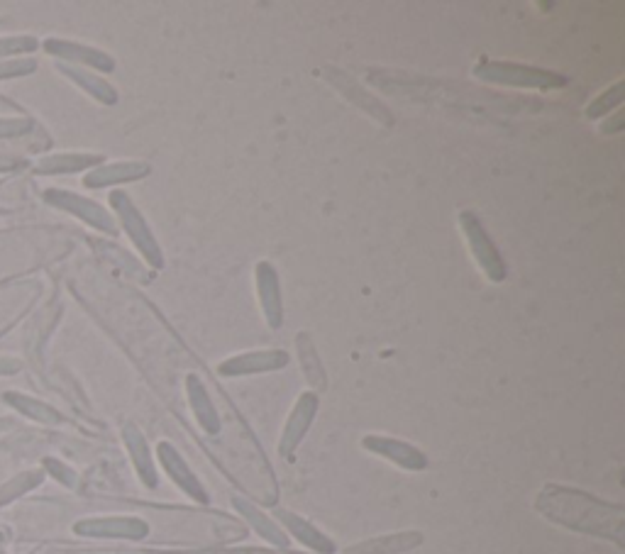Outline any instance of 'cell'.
<instances>
[{"instance_id":"1","label":"cell","mask_w":625,"mask_h":554,"mask_svg":"<svg viewBox=\"0 0 625 554\" xmlns=\"http://www.w3.org/2000/svg\"><path fill=\"white\" fill-rule=\"evenodd\" d=\"M535 508L552 523L577 533L613 540L618 547L625 545V511L623 506L601 501L589 493L564 486H545L538 493Z\"/></svg>"},{"instance_id":"2","label":"cell","mask_w":625,"mask_h":554,"mask_svg":"<svg viewBox=\"0 0 625 554\" xmlns=\"http://www.w3.org/2000/svg\"><path fill=\"white\" fill-rule=\"evenodd\" d=\"M474 76L481 81L513 88H547L550 91V88L567 86V76L516 62H481L474 66Z\"/></svg>"},{"instance_id":"3","label":"cell","mask_w":625,"mask_h":554,"mask_svg":"<svg viewBox=\"0 0 625 554\" xmlns=\"http://www.w3.org/2000/svg\"><path fill=\"white\" fill-rule=\"evenodd\" d=\"M110 206H113L115 213H118L120 225L125 227V232L130 235L132 245L137 247V252L147 259V264L152 269H162L164 267V254L159 249L157 237L149 230L145 215L135 208L132 198L127 196L125 191H113L110 193Z\"/></svg>"},{"instance_id":"4","label":"cell","mask_w":625,"mask_h":554,"mask_svg":"<svg viewBox=\"0 0 625 554\" xmlns=\"http://www.w3.org/2000/svg\"><path fill=\"white\" fill-rule=\"evenodd\" d=\"M459 227H462L464 237H467L469 252L477 259L479 269L484 271L486 279L494 281V284H501V281L506 279L508 267L506 262H503L499 249H496L494 240L486 235L484 225L479 223L477 215L469 213V210H462V213H459Z\"/></svg>"},{"instance_id":"5","label":"cell","mask_w":625,"mask_h":554,"mask_svg":"<svg viewBox=\"0 0 625 554\" xmlns=\"http://www.w3.org/2000/svg\"><path fill=\"white\" fill-rule=\"evenodd\" d=\"M44 201L52 203L54 208H62L66 213L76 215L79 220H84L96 230L108 232V235H118V225H115L113 215L108 210L98 206L96 201H88V198L79 196V193H71V191H62V188H49L44 193Z\"/></svg>"},{"instance_id":"6","label":"cell","mask_w":625,"mask_h":554,"mask_svg":"<svg viewBox=\"0 0 625 554\" xmlns=\"http://www.w3.org/2000/svg\"><path fill=\"white\" fill-rule=\"evenodd\" d=\"M323 76L330 83H333V86L342 93V96L347 98V101L355 103L359 110H364V113L372 115V118L381 120L384 125H394V115L389 113V108H386V105L381 101H376L372 93L364 91V88L359 86V83L352 79V76H347L345 71L337 69V66H325Z\"/></svg>"},{"instance_id":"7","label":"cell","mask_w":625,"mask_h":554,"mask_svg":"<svg viewBox=\"0 0 625 554\" xmlns=\"http://www.w3.org/2000/svg\"><path fill=\"white\" fill-rule=\"evenodd\" d=\"M84 537H113V540H145L149 525L142 518H88L74 525Z\"/></svg>"},{"instance_id":"8","label":"cell","mask_w":625,"mask_h":554,"mask_svg":"<svg viewBox=\"0 0 625 554\" xmlns=\"http://www.w3.org/2000/svg\"><path fill=\"white\" fill-rule=\"evenodd\" d=\"M364 450L379 454V457L389 459V462L398 464L401 469H408V472H423L428 467V457L418 450V447L408 445L403 440H394V437H384V435H367L362 440Z\"/></svg>"},{"instance_id":"9","label":"cell","mask_w":625,"mask_h":554,"mask_svg":"<svg viewBox=\"0 0 625 554\" xmlns=\"http://www.w3.org/2000/svg\"><path fill=\"white\" fill-rule=\"evenodd\" d=\"M315 413H318V396H315L313 391L301 393V398H298L296 406H293L289 420H286L284 432H281L279 442L281 457H291V454L296 452V447L301 445L308 428H311Z\"/></svg>"},{"instance_id":"10","label":"cell","mask_w":625,"mask_h":554,"mask_svg":"<svg viewBox=\"0 0 625 554\" xmlns=\"http://www.w3.org/2000/svg\"><path fill=\"white\" fill-rule=\"evenodd\" d=\"M289 364V354L284 349H262V352H245L225 359L218 367L220 376H247L264 374V371L284 369Z\"/></svg>"},{"instance_id":"11","label":"cell","mask_w":625,"mask_h":554,"mask_svg":"<svg viewBox=\"0 0 625 554\" xmlns=\"http://www.w3.org/2000/svg\"><path fill=\"white\" fill-rule=\"evenodd\" d=\"M254 284H257L259 306L264 310L269 328H281L284 323V306H281V288H279V274L269 262H259L254 267Z\"/></svg>"},{"instance_id":"12","label":"cell","mask_w":625,"mask_h":554,"mask_svg":"<svg viewBox=\"0 0 625 554\" xmlns=\"http://www.w3.org/2000/svg\"><path fill=\"white\" fill-rule=\"evenodd\" d=\"M159 462H162L164 472L169 474V479L179 486L186 496H191L193 501L198 503H208V493L203 489L201 481L196 479V474L191 472V467L186 464V459L176 452V447H171L169 442H159L157 447Z\"/></svg>"},{"instance_id":"13","label":"cell","mask_w":625,"mask_h":554,"mask_svg":"<svg viewBox=\"0 0 625 554\" xmlns=\"http://www.w3.org/2000/svg\"><path fill=\"white\" fill-rule=\"evenodd\" d=\"M44 49H47L49 54H54V57L71 62V66L81 64V66H91V69H98V71H113L115 69L113 57H108V54L101 52V49L86 47V44H79V42L47 40L44 42Z\"/></svg>"},{"instance_id":"14","label":"cell","mask_w":625,"mask_h":554,"mask_svg":"<svg viewBox=\"0 0 625 554\" xmlns=\"http://www.w3.org/2000/svg\"><path fill=\"white\" fill-rule=\"evenodd\" d=\"M123 440L127 445V452H130V457H132V464H135V469H137V476L142 479V484H145L147 489H157L159 476H157V467H154V459H152V452H149L145 435L137 430V425L127 423L123 428Z\"/></svg>"},{"instance_id":"15","label":"cell","mask_w":625,"mask_h":554,"mask_svg":"<svg viewBox=\"0 0 625 554\" xmlns=\"http://www.w3.org/2000/svg\"><path fill=\"white\" fill-rule=\"evenodd\" d=\"M149 174V166L145 162H115V164H101L86 174L84 186L88 188H103L115 184H127V181L145 179Z\"/></svg>"},{"instance_id":"16","label":"cell","mask_w":625,"mask_h":554,"mask_svg":"<svg viewBox=\"0 0 625 554\" xmlns=\"http://www.w3.org/2000/svg\"><path fill=\"white\" fill-rule=\"evenodd\" d=\"M276 518H279L281 523L286 525V530H289V533L296 537L298 542H303L308 550L320 552V554H333L335 552V542L330 540L328 535L320 533V530L315 528L313 523H308L306 518H301V515L284 511V508H276Z\"/></svg>"},{"instance_id":"17","label":"cell","mask_w":625,"mask_h":554,"mask_svg":"<svg viewBox=\"0 0 625 554\" xmlns=\"http://www.w3.org/2000/svg\"><path fill=\"white\" fill-rule=\"evenodd\" d=\"M186 393H188V403H191V411L193 415H196L198 425H201L203 432H208V435H218L220 432L218 411H215L206 386H203V381L198 379L196 374H188Z\"/></svg>"},{"instance_id":"18","label":"cell","mask_w":625,"mask_h":554,"mask_svg":"<svg viewBox=\"0 0 625 554\" xmlns=\"http://www.w3.org/2000/svg\"><path fill=\"white\" fill-rule=\"evenodd\" d=\"M420 542H423V535H420L418 530H411V533L372 537V540H364L359 542V545L347 547V554H401L408 550H416Z\"/></svg>"},{"instance_id":"19","label":"cell","mask_w":625,"mask_h":554,"mask_svg":"<svg viewBox=\"0 0 625 554\" xmlns=\"http://www.w3.org/2000/svg\"><path fill=\"white\" fill-rule=\"evenodd\" d=\"M57 69L62 71L66 79H71L76 86L84 88L88 96L96 98L98 103H105V105L118 103V91H115L108 81H103L101 76H96V74H91V71L81 69V66H71V64H59Z\"/></svg>"},{"instance_id":"20","label":"cell","mask_w":625,"mask_h":554,"mask_svg":"<svg viewBox=\"0 0 625 554\" xmlns=\"http://www.w3.org/2000/svg\"><path fill=\"white\" fill-rule=\"evenodd\" d=\"M232 506H235V511L240 513L242 518H245L247 523L252 525L254 533L262 535L264 540L271 542V545H279V547L289 545V537L281 533L279 525H276L274 520H269L267 515L259 511V508H254L250 501H245V498H242V496H235V498H232Z\"/></svg>"},{"instance_id":"21","label":"cell","mask_w":625,"mask_h":554,"mask_svg":"<svg viewBox=\"0 0 625 554\" xmlns=\"http://www.w3.org/2000/svg\"><path fill=\"white\" fill-rule=\"evenodd\" d=\"M101 162V154H52V157L42 159L37 164V174H76V171L96 169V166H101Z\"/></svg>"},{"instance_id":"22","label":"cell","mask_w":625,"mask_h":554,"mask_svg":"<svg viewBox=\"0 0 625 554\" xmlns=\"http://www.w3.org/2000/svg\"><path fill=\"white\" fill-rule=\"evenodd\" d=\"M296 352H298V362H301L303 374H306V381L311 384L313 393L325 391V386H328V376H325V369H323V364H320V357H318V352H315L313 340L308 332H298Z\"/></svg>"},{"instance_id":"23","label":"cell","mask_w":625,"mask_h":554,"mask_svg":"<svg viewBox=\"0 0 625 554\" xmlns=\"http://www.w3.org/2000/svg\"><path fill=\"white\" fill-rule=\"evenodd\" d=\"M3 398L8 406H13L15 411L27 415V418L37 420V423H47V425L62 423V415L54 411V408H49L47 403L35 401V398H30V396H22V393H5Z\"/></svg>"},{"instance_id":"24","label":"cell","mask_w":625,"mask_h":554,"mask_svg":"<svg viewBox=\"0 0 625 554\" xmlns=\"http://www.w3.org/2000/svg\"><path fill=\"white\" fill-rule=\"evenodd\" d=\"M40 484H42V472H25V474L15 476L13 481H8V484L0 486V506L15 501V498H20L22 493H27Z\"/></svg>"},{"instance_id":"25","label":"cell","mask_w":625,"mask_h":554,"mask_svg":"<svg viewBox=\"0 0 625 554\" xmlns=\"http://www.w3.org/2000/svg\"><path fill=\"white\" fill-rule=\"evenodd\" d=\"M623 98H625V83L621 81V83H616L611 91L601 93V96L596 98L589 108H586V118L596 120V118H601V115H608L611 110H616L618 105L623 103Z\"/></svg>"},{"instance_id":"26","label":"cell","mask_w":625,"mask_h":554,"mask_svg":"<svg viewBox=\"0 0 625 554\" xmlns=\"http://www.w3.org/2000/svg\"><path fill=\"white\" fill-rule=\"evenodd\" d=\"M37 40L30 35H20V37H0V59L5 57H22L27 52H35Z\"/></svg>"},{"instance_id":"27","label":"cell","mask_w":625,"mask_h":554,"mask_svg":"<svg viewBox=\"0 0 625 554\" xmlns=\"http://www.w3.org/2000/svg\"><path fill=\"white\" fill-rule=\"evenodd\" d=\"M37 69V62L32 57H18L0 62V81L3 79H18V76H27Z\"/></svg>"},{"instance_id":"28","label":"cell","mask_w":625,"mask_h":554,"mask_svg":"<svg viewBox=\"0 0 625 554\" xmlns=\"http://www.w3.org/2000/svg\"><path fill=\"white\" fill-rule=\"evenodd\" d=\"M32 132V123L27 118H0V140L3 137H22Z\"/></svg>"},{"instance_id":"29","label":"cell","mask_w":625,"mask_h":554,"mask_svg":"<svg viewBox=\"0 0 625 554\" xmlns=\"http://www.w3.org/2000/svg\"><path fill=\"white\" fill-rule=\"evenodd\" d=\"M44 467H47V472L52 474L54 479L62 481L64 486H71V489H74V486H76V474L71 472V469L66 467V464L57 462V459H44Z\"/></svg>"},{"instance_id":"30","label":"cell","mask_w":625,"mask_h":554,"mask_svg":"<svg viewBox=\"0 0 625 554\" xmlns=\"http://www.w3.org/2000/svg\"><path fill=\"white\" fill-rule=\"evenodd\" d=\"M25 164V159L18 157V154H8V152H0V171H10V169H18V166Z\"/></svg>"},{"instance_id":"31","label":"cell","mask_w":625,"mask_h":554,"mask_svg":"<svg viewBox=\"0 0 625 554\" xmlns=\"http://www.w3.org/2000/svg\"><path fill=\"white\" fill-rule=\"evenodd\" d=\"M621 127H623V113H621V110H618L616 118H613L611 123L601 125V132H621Z\"/></svg>"},{"instance_id":"32","label":"cell","mask_w":625,"mask_h":554,"mask_svg":"<svg viewBox=\"0 0 625 554\" xmlns=\"http://www.w3.org/2000/svg\"><path fill=\"white\" fill-rule=\"evenodd\" d=\"M20 364L13 362V359H0V374H13V371H18Z\"/></svg>"},{"instance_id":"33","label":"cell","mask_w":625,"mask_h":554,"mask_svg":"<svg viewBox=\"0 0 625 554\" xmlns=\"http://www.w3.org/2000/svg\"><path fill=\"white\" fill-rule=\"evenodd\" d=\"M0 554H3V552H0Z\"/></svg>"}]
</instances>
